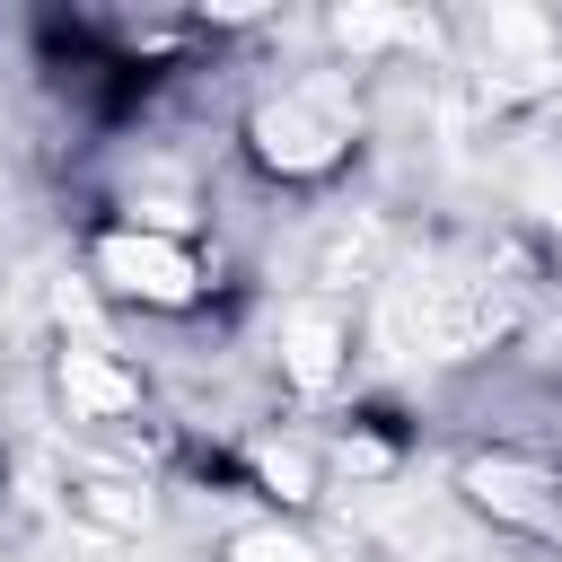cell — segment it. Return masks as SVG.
<instances>
[{
	"instance_id": "6da1fadb",
	"label": "cell",
	"mask_w": 562,
	"mask_h": 562,
	"mask_svg": "<svg viewBox=\"0 0 562 562\" xmlns=\"http://www.w3.org/2000/svg\"><path fill=\"white\" fill-rule=\"evenodd\" d=\"M360 140H369V97H360V79L334 70V61L255 88L246 114H237V149H246V167H255L263 184H281V193H316V184H334V176L360 158Z\"/></svg>"
},
{
	"instance_id": "7a4b0ae2",
	"label": "cell",
	"mask_w": 562,
	"mask_h": 562,
	"mask_svg": "<svg viewBox=\"0 0 562 562\" xmlns=\"http://www.w3.org/2000/svg\"><path fill=\"white\" fill-rule=\"evenodd\" d=\"M79 272H88V290H97L105 307H123V316H202L211 290H220L202 237H184V228H149V220H123V211L88 220V237H79Z\"/></svg>"
},
{
	"instance_id": "3957f363",
	"label": "cell",
	"mask_w": 562,
	"mask_h": 562,
	"mask_svg": "<svg viewBox=\"0 0 562 562\" xmlns=\"http://www.w3.org/2000/svg\"><path fill=\"white\" fill-rule=\"evenodd\" d=\"M457 492L492 527L562 553V465L553 457H536V448H465L457 457Z\"/></svg>"
},
{
	"instance_id": "277c9868",
	"label": "cell",
	"mask_w": 562,
	"mask_h": 562,
	"mask_svg": "<svg viewBox=\"0 0 562 562\" xmlns=\"http://www.w3.org/2000/svg\"><path fill=\"white\" fill-rule=\"evenodd\" d=\"M53 395H61V413H70L79 430H132V422H149V378H140L114 342H97V334H61V351H53Z\"/></svg>"
},
{
	"instance_id": "5b68a950",
	"label": "cell",
	"mask_w": 562,
	"mask_h": 562,
	"mask_svg": "<svg viewBox=\"0 0 562 562\" xmlns=\"http://www.w3.org/2000/svg\"><path fill=\"white\" fill-rule=\"evenodd\" d=\"M325 439L316 430H255L237 439V492L263 501V518H307L325 492Z\"/></svg>"
},
{
	"instance_id": "8992f818",
	"label": "cell",
	"mask_w": 562,
	"mask_h": 562,
	"mask_svg": "<svg viewBox=\"0 0 562 562\" xmlns=\"http://www.w3.org/2000/svg\"><path fill=\"white\" fill-rule=\"evenodd\" d=\"M272 360H281V386L290 395H334L342 360H351V307L334 299H290L272 316Z\"/></svg>"
},
{
	"instance_id": "52a82bcc",
	"label": "cell",
	"mask_w": 562,
	"mask_h": 562,
	"mask_svg": "<svg viewBox=\"0 0 562 562\" xmlns=\"http://www.w3.org/2000/svg\"><path fill=\"white\" fill-rule=\"evenodd\" d=\"M325 44H334V70H386L404 53H439L448 26L422 18V9H378V0H351V9H325Z\"/></svg>"
},
{
	"instance_id": "ba28073f",
	"label": "cell",
	"mask_w": 562,
	"mask_h": 562,
	"mask_svg": "<svg viewBox=\"0 0 562 562\" xmlns=\"http://www.w3.org/2000/svg\"><path fill=\"white\" fill-rule=\"evenodd\" d=\"M404 422L386 413V404H351L334 430H325V474H351V483H378V474H395L404 465Z\"/></svg>"
},
{
	"instance_id": "9c48e42d",
	"label": "cell",
	"mask_w": 562,
	"mask_h": 562,
	"mask_svg": "<svg viewBox=\"0 0 562 562\" xmlns=\"http://www.w3.org/2000/svg\"><path fill=\"white\" fill-rule=\"evenodd\" d=\"M61 501H70L88 527H105V536H132V527L149 518V492H140L132 474H79V483H61Z\"/></svg>"
},
{
	"instance_id": "30bf717a",
	"label": "cell",
	"mask_w": 562,
	"mask_h": 562,
	"mask_svg": "<svg viewBox=\"0 0 562 562\" xmlns=\"http://www.w3.org/2000/svg\"><path fill=\"white\" fill-rule=\"evenodd\" d=\"M220 562H325V544H316L299 518H246Z\"/></svg>"
},
{
	"instance_id": "8fae6325",
	"label": "cell",
	"mask_w": 562,
	"mask_h": 562,
	"mask_svg": "<svg viewBox=\"0 0 562 562\" xmlns=\"http://www.w3.org/2000/svg\"><path fill=\"white\" fill-rule=\"evenodd\" d=\"M0 562H18V553H0Z\"/></svg>"
}]
</instances>
